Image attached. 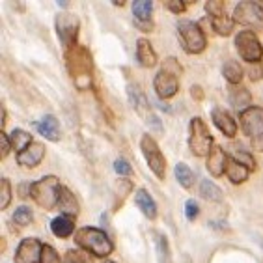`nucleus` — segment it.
<instances>
[{
  "label": "nucleus",
  "instance_id": "nucleus-1",
  "mask_svg": "<svg viewBox=\"0 0 263 263\" xmlns=\"http://www.w3.org/2000/svg\"><path fill=\"white\" fill-rule=\"evenodd\" d=\"M66 62L67 71H69L77 90H90L91 82H93V60H91L90 51L82 45L73 47L71 51L66 52Z\"/></svg>",
  "mask_w": 263,
  "mask_h": 263
},
{
  "label": "nucleus",
  "instance_id": "nucleus-2",
  "mask_svg": "<svg viewBox=\"0 0 263 263\" xmlns=\"http://www.w3.org/2000/svg\"><path fill=\"white\" fill-rule=\"evenodd\" d=\"M75 243L86 250L88 254L96 256V258H105L110 256L112 250H114V245H112L110 237L106 235L103 230L99 228H91V226H84V228H79L75 232Z\"/></svg>",
  "mask_w": 263,
  "mask_h": 263
},
{
  "label": "nucleus",
  "instance_id": "nucleus-3",
  "mask_svg": "<svg viewBox=\"0 0 263 263\" xmlns=\"http://www.w3.org/2000/svg\"><path fill=\"white\" fill-rule=\"evenodd\" d=\"M62 183L56 176H45L40 181L32 183L30 187V198L34 200L40 208L51 211L58 208V200H60Z\"/></svg>",
  "mask_w": 263,
  "mask_h": 263
},
{
  "label": "nucleus",
  "instance_id": "nucleus-4",
  "mask_svg": "<svg viewBox=\"0 0 263 263\" xmlns=\"http://www.w3.org/2000/svg\"><path fill=\"white\" fill-rule=\"evenodd\" d=\"M179 75H181V67L177 66L174 58H168L153 81V88L161 99H170L179 91Z\"/></svg>",
  "mask_w": 263,
  "mask_h": 263
},
{
  "label": "nucleus",
  "instance_id": "nucleus-5",
  "mask_svg": "<svg viewBox=\"0 0 263 263\" xmlns=\"http://www.w3.org/2000/svg\"><path fill=\"white\" fill-rule=\"evenodd\" d=\"M177 34H179V41H181V47L185 52L200 54V52L205 51L208 40H205V34H203V30L200 28L198 23L181 19L177 23Z\"/></svg>",
  "mask_w": 263,
  "mask_h": 263
},
{
  "label": "nucleus",
  "instance_id": "nucleus-6",
  "mask_svg": "<svg viewBox=\"0 0 263 263\" xmlns=\"http://www.w3.org/2000/svg\"><path fill=\"white\" fill-rule=\"evenodd\" d=\"M189 147L196 157H205L215 147L213 135L209 133L208 123L203 122L202 118H193L189 123Z\"/></svg>",
  "mask_w": 263,
  "mask_h": 263
},
{
  "label": "nucleus",
  "instance_id": "nucleus-7",
  "mask_svg": "<svg viewBox=\"0 0 263 263\" xmlns=\"http://www.w3.org/2000/svg\"><path fill=\"white\" fill-rule=\"evenodd\" d=\"M241 129L248 138H252V144L258 149H263V108L261 106H250L239 114Z\"/></svg>",
  "mask_w": 263,
  "mask_h": 263
},
{
  "label": "nucleus",
  "instance_id": "nucleus-8",
  "mask_svg": "<svg viewBox=\"0 0 263 263\" xmlns=\"http://www.w3.org/2000/svg\"><path fill=\"white\" fill-rule=\"evenodd\" d=\"M79 30H81V21L77 15H73L69 11H62L56 15V34H58V40H60L66 52L77 47Z\"/></svg>",
  "mask_w": 263,
  "mask_h": 263
},
{
  "label": "nucleus",
  "instance_id": "nucleus-9",
  "mask_svg": "<svg viewBox=\"0 0 263 263\" xmlns=\"http://www.w3.org/2000/svg\"><path fill=\"white\" fill-rule=\"evenodd\" d=\"M140 149L144 153V159H146L147 166L152 170L159 179H164L166 177V159L162 155L161 147L157 146V142L152 135H144L140 140Z\"/></svg>",
  "mask_w": 263,
  "mask_h": 263
},
{
  "label": "nucleus",
  "instance_id": "nucleus-10",
  "mask_svg": "<svg viewBox=\"0 0 263 263\" xmlns=\"http://www.w3.org/2000/svg\"><path fill=\"white\" fill-rule=\"evenodd\" d=\"M235 47L239 56L248 64H259L263 58V45L252 30H243L235 35Z\"/></svg>",
  "mask_w": 263,
  "mask_h": 263
},
{
  "label": "nucleus",
  "instance_id": "nucleus-11",
  "mask_svg": "<svg viewBox=\"0 0 263 263\" xmlns=\"http://www.w3.org/2000/svg\"><path fill=\"white\" fill-rule=\"evenodd\" d=\"M127 96H129V103H131V106L137 110L138 116H142L153 129H157V131L161 133L162 131L161 120L152 112V105L147 101V97L144 96L142 88L138 86V84H129V86H127Z\"/></svg>",
  "mask_w": 263,
  "mask_h": 263
},
{
  "label": "nucleus",
  "instance_id": "nucleus-12",
  "mask_svg": "<svg viewBox=\"0 0 263 263\" xmlns=\"http://www.w3.org/2000/svg\"><path fill=\"white\" fill-rule=\"evenodd\" d=\"M233 21L250 28H263V2H239L233 10Z\"/></svg>",
  "mask_w": 263,
  "mask_h": 263
},
{
  "label": "nucleus",
  "instance_id": "nucleus-13",
  "mask_svg": "<svg viewBox=\"0 0 263 263\" xmlns=\"http://www.w3.org/2000/svg\"><path fill=\"white\" fill-rule=\"evenodd\" d=\"M41 248H43V245H41L40 239H35V237L23 239L15 252V261L17 263H40Z\"/></svg>",
  "mask_w": 263,
  "mask_h": 263
},
{
  "label": "nucleus",
  "instance_id": "nucleus-14",
  "mask_svg": "<svg viewBox=\"0 0 263 263\" xmlns=\"http://www.w3.org/2000/svg\"><path fill=\"white\" fill-rule=\"evenodd\" d=\"M152 13H153V2L152 0H135V2H133L135 25H137V28H140L142 32L153 30Z\"/></svg>",
  "mask_w": 263,
  "mask_h": 263
},
{
  "label": "nucleus",
  "instance_id": "nucleus-15",
  "mask_svg": "<svg viewBox=\"0 0 263 263\" xmlns=\"http://www.w3.org/2000/svg\"><path fill=\"white\" fill-rule=\"evenodd\" d=\"M228 162H230L228 153H224V149L220 146H215L211 149V153L208 155L205 166H208V172L213 177H220L228 170Z\"/></svg>",
  "mask_w": 263,
  "mask_h": 263
},
{
  "label": "nucleus",
  "instance_id": "nucleus-16",
  "mask_svg": "<svg viewBox=\"0 0 263 263\" xmlns=\"http://www.w3.org/2000/svg\"><path fill=\"white\" fill-rule=\"evenodd\" d=\"M43 157H45V144L34 142L25 152L17 153V164L23 168H34L43 161Z\"/></svg>",
  "mask_w": 263,
  "mask_h": 263
},
{
  "label": "nucleus",
  "instance_id": "nucleus-17",
  "mask_svg": "<svg viewBox=\"0 0 263 263\" xmlns=\"http://www.w3.org/2000/svg\"><path fill=\"white\" fill-rule=\"evenodd\" d=\"M211 118H213V123L218 127V131L222 133L224 137L233 138L237 135V123H235V120H233L224 108H218V106L213 108Z\"/></svg>",
  "mask_w": 263,
  "mask_h": 263
},
{
  "label": "nucleus",
  "instance_id": "nucleus-18",
  "mask_svg": "<svg viewBox=\"0 0 263 263\" xmlns=\"http://www.w3.org/2000/svg\"><path fill=\"white\" fill-rule=\"evenodd\" d=\"M137 60L142 67L157 66V52H155V49L146 37H140L137 41Z\"/></svg>",
  "mask_w": 263,
  "mask_h": 263
},
{
  "label": "nucleus",
  "instance_id": "nucleus-19",
  "mask_svg": "<svg viewBox=\"0 0 263 263\" xmlns=\"http://www.w3.org/2000/svg\"><path fill=\"white\" fill-rule=\"evenodd\" d=\"M135 203L144 213V217H147L149 220L157 218V203H155V200H153L152 194L147 193L146 189H138L137 193H135Z\"/></svg>",
  "mask_w": 263,
  "mask_h": 263
},
{
  "label": "nucleus",
  "instance_id": "nucleus-20",
  "mask_svg": "<svg viewBox=\"0 0 263 263\" xmlns=\"http://www.w3.org/2000/svg\"><path fill=\"white\" fill-rule=\"evenodd\" d=\"M75 220L77 218L69 217V215H58L56 218H52L51 232L60 239L69 237V235H73V232H75Z\"/></svg>",
  "mask_w": 263,
  "mask_h": 263
},
{
  "label": "nucleus",
  "instance_id": "nucleus-21",
  "mask_svg": "<svg viewBox=\"0 0 263 263\" xmlns=\"http://www.w3.org/2000/svg\"><path fill=\"white\" fill-rule=\"evenodd\" d=\"M35 129L40 131L41 137L49 138L51 142L60 140V125H58V120L51 114H47L45 118H41L40 122L35 123Z\"/></svg>",
  "mask_w": 263,
  "mask_h": 263
},
{
  "label": "nucleus",
  "instance_id": "nucleus-22",
  "mask_svg": "<svg viewBox=\"0 0 263 263\" xmlns=\"http://www.w3.org/2000/svg\"><path fill=\"white\" fill-rule=\"evenodd\" d=\"M58 209H60L62 215H69V217H75V218H77V215H79V211H81V205L77 202L75 194L71 193L67 187H64V185H62V191H60Z\"/></svg>",
  "mask_w": 263,
  "mask_h": 263
},
{
  "label": "nucleus",
  "instance_id": "nucleus-23",
  "mask_svg": "<svg viewBox=\"0 0 263 263\" xmlns=\"http://www.w3.org/2000/svg\"><path fill=\"white\" fill-rule=\"evenodd\" d=\"M230 103H232L233 108H237L239 112H245L247 108H250V91L247 88H243L241 84L239 86H230Z\"/></svg>",
  "mask_w": 263,
  "mask_h": 263
},
{
  "label": "nucleus",
  "instance_id": "nucleus-24",
  "mask_svg": "<svg viewBox=\"0 0 263 263\" xmlns=\"http://www.w3.org/2000/svg\"><path fill=\"white\" fill-rule=\"evenodd\" d=\"M226 176L230 177V181H232L233 185H241V183H245L248 179V176H250V170H248L245 164H241L239 161H235L233 157H230Z\"/></svg>",
  "mask_w": 263,
  "mask_h": 263
},
{
  "label": "nucleus",
  "instance_id": "nucleus-25",
  "mask_svg": "<svg viewBox=\"0 0 263 263\" xmlns=\"http://www.w3.org/2000/svg\"><path fill=\"white\" fill-rule=\"evenodd\" d=\"M222 75H224V79L230 82V86H239V84H241V79H243V67H241L239 62L228 60L222 67Z\"/></svg>",
  "mask_w": 263,
  "mask_h": 263
},
{
  "label": "nucleus",
  "instance_id": "nucleus-26",
  "mask_svg": "<svg viewBox=\"0 0 263 263\" xmlns=\"http://www.w3.org/2000/svg\"><path fill=\"white\" fill-rule=\"evenodd\" d=\"M211 26L218 35H224V37H226V35L232 34L233 28H235V21L230 19L226 13H222V15L211 17Z\"/></svg>",
  "mask_w": 263,
  "mask_h": 263
},
{
  "label": "nucleus",
  "instance_id": "nucleus-27",
  "mask_svg": "<svg viewBox=\"0 0 263 263\" xmlns=\"http://www.w3.org/2000/svg\"><path fill=\"white\" fill-rule=\"evenodd\" d=\"M10 142H11V147H13L17 153L25 152V149L30 146V144H34L30 133L23 131V129H15V131L11 133V135H10Z\"/></svg>",
  "mask_w": 263,
  "mask_h": 263
},
{
  "label": "nucleus",
  "instance_id": "nucleus-28",
  "mask_svg": "<svg viewBox=\"0 0 263 263\" xmlns=\"http://www.w3.org/2000/svg\"><path fill=\"white\" fill-rule=\"evenodd\" d=\"M200 194H202L203 200H209V202H222V191L215 185V183L208 181V179H203L202 185H200Z\"/></svg>",
  "mask_w": 263,
  "mask_h": 263
},
{
  "label": "nucleus",
  "instance_id": "nucleus-29",
  "mask_svg": "<svg viewBox=\"0 0 263 263\" xmlns=\"http://www.w3.org/2000/svg\"><path fill=\"white\" fill-rule=\"evenodd\" d=\"M176 177H177V181H179V185H181L183 189L193 187L194 174H193V170L185 164V162H177L176 164Z\"/></svg>",
  "mask_w": 263,
  "mask_h": 263
},
{
  "label": "nucleus",
  "instance_id": "nucleus-30",
  "mask_svg": "<svg viewBox=\"0 0 263 263\" xmlns=\"http://www.w3.org/2000/svg\"><path fill=\"white\" fill-rule=\"evenodd\" d=\"M64 263H93L90 258V254L84 252V250H67L66 256H64Z\"/></svg>",
  "mask_w": 263,
  "mask_h": 263
},
{
  "label": "nucleus",
  "instance_id": "nucleus-31",
  "mask_svg": "<svg viewBox=\"0 0 263 263\" xmlns=\"http://www.w3.org/2000/svg\"><path fill=\"white\" fill-rule=\"evenodd\" d=\"M32 209L26 208V205H21V208L15 209L13 213V222L19 224V226H28L32 222Z\"/></svg>",
  "mask_w": 263,
  "mask_h": 263
},
{
  "label": "nucleus",
  "instance_id": "nucleus-32",
  "mask_svg": "<svg viewBox=\"0 0 263 263\" xmlns=\"http://www.w3.org/2000/svg\"><path fill=\"white\" fill-rule=\"evenodd\" d=\"M11 203V183L2 177L0 181V209H6Z\"/></svg>",
  "mask_w": 263,
  "mask_h": 263
},
{
  "label": "nucleus",
  "instance_id": "nucleus-33",
  "mask_svg": "<svg viewBox=\"0 0 263 263\" xmlns=\"http://www.w3.org/2000/svg\"><path fill=\"white\" fill-rule=\"evenodd\" d=\"M157 254L161 263H172L170 258V248H168V241L164 235H157Z\"/></svg>",
  "mask_w": 263,
  "mask_h": 263
},
{
  "label": "nucleus",
  "instance_id": "nucleus-34",
  "mask_svg": "<svg viewBox=\"0 0 263 263\" xmlns=\"http://www.w3.org/2000/svg\"><path fill=\"white\" fill-rule=\"evenodd\" d=\"M40 263H62V259H60V256H58V252H56L51 245H43V248H41Z\"/></svg>",
  "mask_w": 263,
  "mask_h": 263
},
{
  "label": "nucleus",
  "instance_id": "nucleus-35",
  "mask_svg": "<svg viewBox=\"0 0 263 263\" xmlns=\"http://www.w3.org/2000/svg\"><path fill=\"white\" fill-rule=\"evenodd\" d=\"M205 11L211 17L222 15V13H226V4L220 0H209V2H205Z\"/></svg>",
  "mask_w": 263,
  "mask_h": 263
},
{
  "label": "nucleus",
  "instance_id": "nucleus-36",
  "mask_svg": "<svg viewBox=\"0 0 263 263\" xmlns=\"http://www.w3.org/2000/svg\"><path fill=\"white\" fill-rule=\"evenodd\" d=\"M232 157L235 159V161L241 162V164H245L250 172H252V170H256V161H254V157L248 152H235Z\"/></svg>",
  "mask_w": 263,
  "mask_h": 263
},
{
  "label": "nucleus",
  "instance_id": "nucleus-37",
  "mask_svg": "<svg viewBox=\"0 0 263 263\" xmlns=\"http://www.w3.org/2000/svg\"><path fill=\"white\" fill-rule=\"evenodd\" d=\"M131 191H133V185H131V181H129V179H120V181H118L116 200H118V203H120V205H122L123 200H125L123 196H127V194L131 193ZM116 208H118V205H116Z\"/></svg>",
  "mask_w": 263,
  "mask_h": 263
},
{
  "label": "nucleus",
  "instance_id": "nucleus-38",
  "mask_svg": "<svg viewBox=\"0 0 263 263\" xmlns=\"http://www.w3.org/2000/svg\"><path fill=\"white\" fill-rule=\"evenodd\" d=\"M114 170H116L118 176H131L133 174V168L131 164L125 161V159H116V162H114Z\"/></svg>",
  "mask_w": 263,
  "mask_h": 263
},
{
  "label": "nucleus",
  "instance_id": "nucleus-39",
  "mask_svg": "<svg viewBox=\"0 0 263 263\" xmlns=\"http://www.w3.org/2000/svg\"><path fill=\"white\" fill-rule=\"evenodd\" d=\"M164 6H166V10H170L172 13H183V11L187 10V2H185V0H166Z\"/></svg>",
  "mask_w": 263,
  "mask_h": 263
},
{
  "label": "nucleus",
  "instance_id": "nucleus-40",
  "mask_svg": "<svg viewBox=\"0 0 263 263\" xmlns=\"http://www.w3.org/2000/svg\"><path fill=\"white\" fill-rule=\"evenodd\" d=\"M198 213H200L198 203L194 202V200H189V202L185 203V215H187V218H189V220H196Z\"/></svg>",
  "mask_w": 263,
  "mask_h": 263
},
{
  "label": "nucleus",
  "instance_id": "nucleus-41",
  "mask_svg": "<svg viewBox=\"0 0 263 263\" xmlns=\"http://www.w3.org/2000/svg\"><path fill=\"white\" fill-rule=\"evenodd\" d=\"M248 77H250L252 81H261L263 79V66L261 64H250V67H248Z\"/></svg>",
  "mask_w": 263,
  "mask_h": 263
},
{
  "label": "nucleus",
  "instance_id": "nucleus-42",
  "mask_svg": "<svg viewBox=\"0 0 263 263\" xmlns=\"http://www.w3.org/2000/svg\"><path fill=\"white\" fill-rule=\"evenodd\" d=\"M0 146H2V159H6L8 155H10V149H11L10 137H8L6 133H2V135H0Z\"/></svg>",
  "mask_w": 263,
  "mask_h": 263
},
{
  "label": "nucleus",
  "instance_id": "nucleus-43",
  "mask_svg": "<svg viewBox=\"0 0 263 263\" xmlns=\"http://www.w3.org/2000/svg\"><path fill=\"white\" fill-rule=\"evenodd\" d=\"M191 93H193V97H194V99H198V101H202V99H203L202 88H200V86H193V88H191Z\"/></svg>",
  "mask_w": 263,
  "mask_h": 263
},
{
  "label": "nucleus",
  "instance_id": "nucleus-44",
  "mask_svg": "<svg viewBox=\"0 0 263 263\" xmlns=\"http://www.w3.org/2000/svg\"><path fill=\"white\" fill-rule=\"evenodd\" d=\"M99 263H116V261H112V259H103V261H99Z\"/></svg>",
  "mask_w": 263,
  "mask_h": 263
}]
</instances>
